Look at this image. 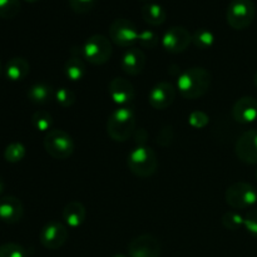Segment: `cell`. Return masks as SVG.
<instances>
[{
    "instance_id": "6da1fadb",
    "label": "cell",
    "mask_w": 257,
    "mask_h": 257,
    "mask_svg": "<svg viewBox=\"0 0 257 257\" xmlns=\"http://www.w3.org/2000/svg\"><path fill=\"white\" fill-rule=\"evenodd\" d=\"M211 80V73L206 68L191 67L178 75L177 89L186 99H197L208 92Z\"/></svg>"
},
{
    "instance_id": "7a4b0ae2",
    "label": "cell",
    "mask_w": 257,
    "mask_h": 257,
    "mask_svg": "<svg viewBox=\"0 0 257 257\" xmlns=\"http://www.w3.org/2000/svg\"><path fill=\"white\" fill-rule=\"evenodd\" d=\"M107 133L115 142H125L136 130V115L130 107H118L107 120Z\"/></svg>"
},
{
    "instance_id": "3957f363",
    "label": "cell",
    "mask_w": 257,
    "mask_h": 257,
    "mask_svg": "<svg viewBox=\"0 0 257 257\" xmlns=\"http://www.w3.org/2000/svg\"><path fill=\"white\" fill-rule=\"evenodd\" d=\"M127 166L131 172L137 177H151L157 171V155L151 147L140 145L133 148L128 155Z\"/></svg>"
},
{
    "instance_id": "277c9868",
    "label": "cell",
    "mask_w": 257,
    "mask_h": 257,
    "mask_svg": "<svg viewBox=\"0 0 257 257\" xmlns=\"http://www.w3.org/2000/svg\"><path fill=\"white\" fill-rule=\"evenodd\" d=\"M82 47V57L93 65H103L110 59L113 53L112 42L102 34H94L88 38Z\"/></svg>"
},
{
    "instance_id": "5b68a950",
    "label": "cell",
    "mask_w": 257,
    "mask_h": 257,
    "mask_svg": "<svg viewBox=\"0 0 257 257\" xmlns=\"http://www.w3.org/2000/svg\"><path fill=\"white\" fill-rule=\"evenodd\" d=\"M43 146L48 155L55 160H67L75 150L72 136L63 130H50L45 133Z\"/></svg>"
},
{
    "instance_id": "8992f818",
    "label": "cell",
    "mask_w": 257,
    "mask_h": 257,
    "mask_svg": "<svg viewBox=\"0 0 257 257\" xmlns=\"http://www.w3.org/2000/svg\"><path fill=\"white\" fill-rule=\"evenodd\" d=\"M256 7L252 0H231L226 10L227 24L235 30H245L253 23Z\"/></svg>"
},
{
    "instance_id": "52a82bcc",
    "label": "cell",
    "mask_w": 257,
    "mask_h": 257,
    "mask_svg": "<svg viewBox=\"0 0 257 257\" xmlns=\"http://www.w3.org/2000/svg\"><path fill=\"white\" fill-rule=\"evenodd\" d=\"M225 200L233 210H248L257 203V190L251 183L235 182L226 190Z\"/></svg>"
},
{
    "instance_id": "ba28073f",
    "label": "cell",
    "mask_w": 257,
    "mask_h": 257,
    "mask_svg": "<svg viewBox=\"0 0 257 257\" xmlns=\"http://www.w3.org/2000/svg\"><path fill=\"white\" fill-rule=\"evenodd\" d=\"M140 30L131 20L119 18L113 20L109 25V39L115 45L122 48H132L138 42Z\"/></svg>"
},
{
    "instance_id": "9c48e42d",
    "label": "cell",
    "mask_w": 257,
    "mask_h": 257,
    "mask_svg": "<svg viewBox=\"0 0 257 257\" xmlns=\"http://www.w3.org/2000/svg\"><path fill=\"white\" fill-rule=\"evenodd\" d=\"M161 43L166 52L171 53V54H178V53H183L185 50H187V48L190 47V44L192 43V34L185 27L175 25L166 30Z\"/></svg>"
},
{
    "instance_id": "30bf717a",
    "label": "cell",
    "mask_w": 257,
    "mask_h": 257,
    "mask_svg": "<svg viewBox=\"0 0 257 257\" xmlns=\"http://www.w3.org/2000/svg\"><path fill=\"white\" fill-rule=\"evenodd\" d=\"M68 237H69L68 226L62 222H58V221H52V222L47 223L42 228L39 235V240L43 247L52 251L59 250L60 247H63L64 243L67 242Z\"/></svg>"
},
{
    "instance_id": "8fae6325",
    "label": "cell",
    "mask_w": 257,
    "mask_h": 257,
    "mask_svg": "<svg viewBox=\"0 0 257 257\" xmlns=\"http://www.w3.org/2000/svg\"><path fill=\"white\" fill-rule=\"evenodd\" d=\"M130 257H160L161 243L155 236L140 235L133 238L128 245Z\"/></svg>"
},
{
    "instance_id": "7c38bea8",
    "label": "cell",
    "mask_w": 257,
    "mask_h": 257,
    "mask_svg": "<svg viewBox=\"0 0 257 257\" xmlns=\"http://www.w3.org/2000/svg\"><path fill=\"white\" fill-rule=\"evenodd\" d=\"M235 153L241 162L257 165V130L242 133L236 141Z\"/></svg>"
},
{
    "instance_id": "4fadbf2b",
    "label": "cell",
    "mask_w": 257,
    "mask_h": 257,
    "mask_svg": "<svg viewBox=\"0 0 257 257\" xmlns=\"http://www.w3.org/2000/svg\"><path fill=\"white\" fill-rule=\"evenodd\" d=\"M108 94L118 107H128L135 100L136 90L125 78H113L108 84Z\"/></svg>"
},
{
    "instance_id": "5bb4252c",
    "label": "cell",
    "mask_w": 257,
    "mask_h": 257,
    "mask_svg": "<svg viewBox=\"0 0 257 257\" xmlns=\"http://www.w3.org/2000/svg\"><path fill=\"white\" fill-rule=\"evenodd\" d=\"M176 89L177 88L172 83L166 82V80L157 83L148 93V102L151 107L158 110L167 109L175 102Z\"/></svg>"
},
{
    "instance_id": "9a60e30c",
    "label": "cell",
    "mask_w": 257,
    "mask_h": 257,
    "mask_svg": "<svg viewBox=\"0 0 257 257\" xmlns=\"http://www.w3.org/2000/svg\"><path fill=\"white\" fill-rule=\"evenodd\" d=\"M232 118L241 124H250L257 119V99L250 95L241 97L232 107Z\"/></svg>"
},
{
    "instance_id": "2e32d148",
    "label": "cell",
    "mask_w": 257,
    "mask_h": 257,
    "mask_svg": "<svg viewBox=\"0 0 257 257\" xmlns=\"http://www.w3.org/2000/svg\"><path fill=\"white\" fill-rule=\"evenodd\" d=\"M87 73L84 59L82 57V47L75 45L70 50V57L64 63V74L72 82H79Z\"/></svg>"
},
{
    "instance_id": "e0dca14e",
    "label": "cell",
    "mask_w": 257,
    "mask_h": 257,
    "mask_svg": "<svg viewBox=\"0 0 257 257\" xmlns=\"http://www.w3.org/2000/svg\"><path fill=\"white\" fill-rule=\"evenodd\" d=\"M146 67V54L138 48H128L120 59V68L128 75L141 74Z\"/></svg>"
},
{
    "instance_id": "ac0fdd59",
    "label": "cell",
    "mask_w": 257,
    "mask_h": 257,
    "mask_svg": "<svg viewBox=\"0 0 257 257\" xmlns=\"http://www.w3.org/2000/svg\"><path fill=\"white\" fill-rule=\"evenodd\" d=\"M24 215V206L19 198L7 196L0 200V220L9 225L18 223Z\"/></svg>"
},
{
    "instance_id": "d6986e66",
    "label": "cell",
    "mask_w": 257,
    "mask_h": 257,
    "mask_svg": "<svg viewBox=\"0 0 257 257\" xmlns=\"http://www.w3.org/2000/svg\"><path fill=\"white\" fill-rule=\"evenodd\" d=\"M63 220L64 223L70 228H78L84 223L87 218V210L84 205L79 201H72L67 203L65 207L63 208Z\"/></svg>"
},
{
    "instance_id": "ffe728a7",
    "label": "cell",
    "mask_w": 257,
    "mask_h": 257,
    "mask_svg": "<svg viewBox=\"0 0 257 257\" xmlns=\"http://www.w3.org/2000/svg\"><path fill=\"white\" fill-rule=\"evenodd\" d=\"M30 72V65L25 58L22 57H14L12 59L8 60L5 64L4 73L5 77L12 82H20V80L25 79L27 75Z\"/></svg>"
},
{
    "instance_id": "44dd1931",
    "label": "cell",
    "mask_w": 257,
    "mask_h": 257,
    "mask_svg": "<svg viewBox=\"0 0 257 257\" xmlns=\"http://www.w3.org/2000/svg\"><path fill=\"white\" fill-rule=\"evenodd\" d=\"M55 90L48 83H35L29 88L27 93L28 99L37 105L48 104L54 99Z\"/></svg>"
},
{
    "instance_id": "7402d4cb",
    "label": "cell",
    "mask_w": 257,
    "mask_h": 257,
    "mask_svg": "<svg viewBox=\"0 0 257 257\" xmlns=\"http://www.w3.org/2000/svg\"><path fill=\"white\" fill-rule=\"evenodd\" d=\"M141 15L147 24L152 27H160L167 19V13L162 5L157 3H147L141 8Z\"/></svg>"
},
{
    "instance_id": "603a6c76",
    "label": "cell",
    "mask_w": 257,
    "mask_h": 257,
    "mask_svg": "<svg viewBox=\"0 0 257 257\" xmlns=\"http://www.w3.org/2000/svg\"><path fill=\"white\" fill-rule=\"evenodd\" d=\"M215 34L206 28H200L192 34V44L197 49L207 50L215 44Z\"/></svg>"
},
{
    "instance_id": "cb8c5ba5",
    "label": "cell",
    "mask_w": 257,
    "mask_h": 257,
    "mask_svg": "<svg viewBox=\"0 0 257 257\" xmlns=\"http://www.w3.org/2000/svg\"><path fill=\"white\" fill-rule=\"evenodd\" d=\"M32 124L39 132H49L53 130V117L49 112L47 110H37L34 114L32 115Z\"/></svg>"
},
{
    "instance_id": "d4e9b609",
    "label": "cell",
    "mask_w": 257,
    "mask_h": 257,
    "mask_svg": "<svg viewBox=\"0 0 257 257\" xmlns=\"http://www.w3.org/2000/svg\"><path fill=\"white\" fill-rule=\"evenodd\" d=\"M27 155V148L23 143L13 142L4 150V158L9 163H18L24 160Z\"/></svg>"
},
{
    "instance_id": "484cf974",
    "label": "cell",
    "mask_w": 257,
    "mask_h": 257,
    "mask_svg": "<svg viewBox=\"0 0 257 257\" xmlns=\"http://www.w3.org/2000/svg\"><path fill=\"white\" fill-rule=\"evenodd\" d=\"M243 222H245V217L237 211H227L221 217L222 226L226 230L230 231L240 230L241 227H243Z\"/></svg>"
},
{
    "instance_id": "4316f807",
    "label": "cell",
    "mask_w": 257,
    "mask_h": 257,
    "mask_svg": "<svg viewBox=\"0 0 257 257\" xmlns=\"http://www.w3.org/2000/svg\"><path fill=\"white\" fill-rule=\"evenodd\" d=\"M20 0H0V18L13 19L20 13Z\"/></svg>"
},
{
    "instance_id": "83f0119b",
    "label": "cell",
    "mask_w": 257,
    "mask_h": 257,
    "mask_svg": "<svg viewBox=\"0 0 257 257\" xmlns=\"http://www.w3.org/2000/svg\"><path fill=\"white\" fill-rule=\"evenodd\" d=\"M54 99H55V102L60 105V107L69 108L74 104L77 97H75V93L73 92V90L68 89V88H65V87H62V88H59V89L55 90Z\"/></svg>"
},
{
    "instance_id": "f1b7e54d",
    "label": "cell",
    "mask_w": 257,
    "mask_h": 257,
    "mask_svg": "<svg viewBox=\"0 0 257 257\" xmlns=\"http://www.w3.org/2000/svg\"><path fill=\"white\" fill-rule=\"evenodd\" d=\"M0 257H27V251L19 243L8 242L0 246Z\"/></svg>"
},
{
    "instance_id": "f546056e",
    "label": "cell",
    "mask_w": 257,
    "mask_h": 257,
    "mask_svg": "<svg viewBox=\"0 0 257 257\" xmlns=\"http://www.w3.org/2000/svg\"><path fill=\"white\" fill-rule=\"evenodd\" d=\"M138 43H140L142 47L148 48V49H153V48H156L160 44V37H158L153 30H141L140 37H138Z\"/></svg>"
},
{
    "instance_id": "4dcf8cb0",
    "label": "cell",
    "mask_w": 257,
    "mask_h": 257,
    "mask_svg": "<svg viewBox=\"0 0 257 257\" xmlns=\"http://www.w3.org/2000/svg\"><path fill=\"white\" fill-rule=\"evenodd\" d=\"M208 123H210V117L203 110H195L188 115V124L196 130H202L207 127Z\"/></svg>"
},
{
    "instance_id": "1f68e13d",
    "label": "cell",
    "mask_w": 257,
    "mask_h": 257,
    "mask_svg": "<svg viewBox=\"0 0 257 257\" xmlns=\"http://www.w3.org/2000/svg\"><path fill=\"white\" fill-rule=\"evenodd\" d=\"M69 8L75 14H87L97 4V0H68Z\"/></svg>"
},
{
    "instance_id": "d6a6232c",
    "label": "cell",
    "mask_w": 257,
    "mask_h": 257,
    "mask_svg": "<svg viewBox=\"0 0 257 257\" xmlns=\"http://www.w3.org/2000/svg\"><path fill=\"white\" fill-rule=\"evenodd\" d=\"M243 217H245L243 227L250 235L257 237V210H250Z\"/></svg>"
},
{
    "instance_id": "836d02e7",
    "label": "cell",
    "mask_w": 257,
    "mask_h": 257,
    "mask_svg": "<svg viewBox=\"0 0 257 257\" xmlns=\"http://www.w3.org/2000/svg\"><path fill=\"white\" fill-rule=\"evenodd\" d=\"M4 187H5L4 182H3V180H2V178H0V195H2L3 191H4Z\"/></svg>"
},
{
    "instance_id": "e575fe53",
    "label": "cell",
    "mask_w": 257,
    "mask_h": 257,
    "mask_svg": "<svg viewBox=\"0 0 257 257\" xmlns=\"http://www.w3.org/2000/svg\"><path fill=\"white\" fill-rule=\"evenodd\" d=\"M253 84H255V87L257 88V72L255 73V75H253Z\"/></svg>"
},
{
    "instance_id": "d590c367",
    "label": "cell",
    "mask_w": 257,
    "mask_h": 257,
    "mask_svg": "<svg viewBox=\"0 0 257 257\" xmlns=\"http://www.w3.org/2000/svg\"><path fill=\"white\" fill-rule=\"evenodd\" d=\"M24 2H27V3H30V4H34V3L39 2V0H24Z\"/></svg>"
},
{
    "instance_id": "8d00e7d4",
    "label": "cell",
    "mask_w": 257,
    "mask_h": 257,
    "mask_svg": "<svg viewBox=\"0 0 257 257\" xmlns=\"http://www.w3.org/2000/svg\"><path fill=\"white\" fill-rule=\"evenodd\" d=\"M112 257H130V256L122 255V253H117V255H114V256H112Z\"/></svg>"
},
{
    "instance_id": "74e56055",
    "label": "cell",
    "mask_w": 257,
    "mask_h": 257,
    "mask_svg": "<svg viewBox=\"0 0 257 257\" xmlns=\"http://www.w3.org/2000/svg\"><path fill=\"white\" fill-rule=\"evenodd\" d=\"M3 72V67H2V62H0V74H2Z\"/></svg>"
},
{
    "instance_id": "f35d334b",
    "label": "cell",
    "mask_w": 257,
    "mask_h": 257,
    "mask_svg": "<svg viewBox=\"0 0 257 257\" xmlns=\"http://www.w3.org/2000/svg\"><path fill=\"white\" fill-rule=\"evenodd\" d=\"M255 177H256V180H257V170H256V172H255Z\"/></svg>"
},
{
    "instance_id": "ab89813d",
    "label": "cell",
    "mask_w": 257,
    "mask_h": 257,
    "mask_svg": "<svg viewBox=\"0 0 257 257\" xmlns=\"http://www.w3.org/2000/svg\"><path fill=\"white\" fill-rule=\"evenodd\" d=\"M142 2H148V0H142Z\"/></svg>"
}]
</instances>
